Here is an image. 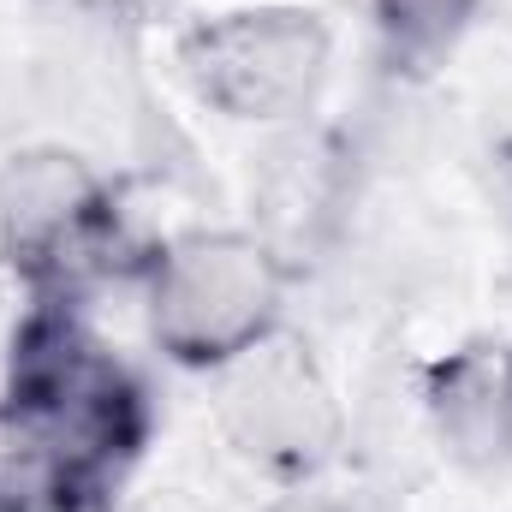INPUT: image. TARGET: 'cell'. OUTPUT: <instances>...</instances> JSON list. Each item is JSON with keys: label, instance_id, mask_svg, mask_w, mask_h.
Here are the masks:
<instances>
[{"label": "cell", "instance_id": "obj_8", "mask_svg": "<svg viewBox=\"0 0 512 512\" xmlns=\"http://www.w3.org/2000/svg\"><path fill=\"white\" fill-rule=\"evenodd\" d=\"M370 6H376L387 54L411 72H429L435 60L453 54V42L465 36L483 0H370Z\"/></svg>", "mask_w": 512, "mask_h": 512}, {"label": "cell", "instance_id": "obj_3", "mask_svg": "<svg viewBox=\"0 0 512 512\" xmlns=\"http://www.w3.org/2000/svg\"><path fill=\"white\" fill-rule=\"evenodd\" d=\"M0 251L36 298H78L114 274L120 209L108 179L72 149H24L0 161Z\"/></svg>", "mask_w": 512, "mask_h": 512}, {"label": "cell", "instance_id": "obj_10", "mask_svg": "<svg viewBox=\"0 0 512 512\" xmlns=\"http://www.w3.org/2000/svg\"><path fill=\"white\" fill-rule=\"evenodd\" d=\"M507 399H512V382H507Z\"/></svg>", "mask_w": 512, "mask_h": 512}, {"label": "cell", "instance_id": "obj_4", "mask_svg": "<svg viewBox=\"0 0 512 512\" xmlns=\"http://www.w3.org/2000/svg\"><path fill=\"white\" fill-rule=\"evenodd\" d=\"M179 66L215 114L274 126L322 96L334 36L310 6H233L179 36Z\"/></svg>", "mask_w": 512, "mask_h": 512}, {"label": "cell", "instance_id": "obj_9", "mask_svg": "<svg viewBox=\"0 0 512 512\" xmlns=\"http://www.w3.org/2000/svg\"><path fill=\"white\" fill-rule=\"evenodd\" d=\"M60 512H120V507H114V489H84V495H72Z\"/></svg>", "mask_w": 512, "mask_h": 512}, {"label": "cell", "instance_id": "obj_1", "mask_svg": "<svg viewBox=\"0 0 512 512\" xmlns=\"http://www.w3.org/2000/svg\"><path fill=\"white\" fill-rule=\"evenodd\" d=\"M6 393L36 411L90 489H114L149 441V393L84 328L72 298H36L6 352Z\"/></svg>", "mask_w": 512, "mask_h": 512}, {"label": "cell", "instance_id": "obj_5", "mask_svg": "<svg viewBox=\"0 0 512 512\" xmlns=\"http://www.w3.org/2000/svg\"><path fill=\"white\" fill-rule=\"evenodd\" d=\"M215 423L239 447V459L280 483L316 477L346 441L340 393L316 352L286 334V322L215 370Z\"/></svg>", "mask_w": 512, "mask_h": 512}, {"label": "cell", "instance_id": "obj_7", "mask_svg": "<svg viewBox=\"0 0 512 512\" xmlns=\"http://www.w3.org/2000/svg\"><path fill=\"white\" fill-rule=\"evenodd\" d=\"M84 489L90 483L60 435L12 393H0V512H60Z\"/></svg>", "mask_w": 512, "mask_h": 512}, {"label": "cell", "instance_id": "obj_6", "mask_svg": "<svg viewBox=\"0 0 512 512\" xmlns=\"http://www.w3.org/2000/svg\"><path fill=\"white\" fill-rule=\"evenodd\" d=\"M507 382H512V346H495V340H471V346H459V352H447L423 370L429 423H435L441 447L471 471H489V465L512 459Z\"/></svg>", "mask_w": 512, "mask_h": 512}, {"label": "cell", "instance_id": "obj_2", "mask_svg": "<svg viewBox=\"0 0 512 512\" xmlns=\"http://www.w3.org/2000/svg\"><path fill=\"white\" fill-rule=\"evenodd\" d=\"M143 304L161 358L215 376L280 328L286 268L256 233L197 227L143 256Z\"/></svg>", "mask_w": 512, "mask_h": 512}]
</instances>
